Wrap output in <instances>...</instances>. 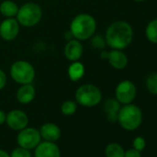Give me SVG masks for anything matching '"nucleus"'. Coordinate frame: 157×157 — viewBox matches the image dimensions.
I'll return each mask as SVG.
<instances>
[{
	"label": "nucleus",
	"instance_id": "1",
	"mask_svg": "<svg viewBox=\"0 0 157 157\" xmlns=\"http://www.w3.org/2000/svg\"><path fill=\"white\" fill-rule=\"evenodd\" d=\"M133 29L131 25L124 21H117L106 29L105 39L106 44L112 49L123 50L127 48L133 40Z\"/></svg>",
	"mask_w": 157,
	"mask_h": 157
},
{
	"label": "nucleus",
	"instance_id": "2",
	"mask_svg": "<svg viewBox=\"0 0 157 157\" xmlns=\"http://www.w3.org/2000/svg\"><path fill=\"white\" fill-rule=\"evenodd\" d=\"M95 19L87 13L77 15L70 23V32L73 37L78 41H85L91 39L96 31Z\"/></svg>",
	"mask_w": 157,
	"mask_h": 157
},
{
	"label": "nucleus",
	"instance_id": "3",
	"mask_svg": "<svg viewBox=\"0 0 157 157\" xmlns=\"http://www.w3.org/2000/svg\"><path fill=\"white\" fill-rule=\"evenodd\" d=\"M142 112L135 105L128 104L120 107L117 115V122L120 127L128 131L137 129L142 123Z\"/></svg>",
	"mask_w": 157,
	"mask_h": 157
},
{
	"label": "nucleus",
	"instance_id": "4",
	"mask_svg": "<svg viewBox=\"0 0 157 157\" xmlns=\"http://www.w3.org/2000/svg\"><path fill=\"white\" fill-rule=\"evenodd\" d=\"M43 16L41 7L33 2H28L19 8L16 15L17 21L20 25L30 28L37 25Z\"/></svg>",
	"mask_w": 157,
	"mask_h": 157
},
{
	"label": "nucleus",
	"instance_id": "5",
	"mask_svg": "<svg viewBox=\"0 0 157 157\" xmlns=\"http://www.w3.org/2000/svg\"><path fill=\"white\" fill-rule=\"evenodd\" d=\"M101 90L93 84H83L80 86L75 94L76 102L85 107H94L102 101Z\"/></svg>",
	"mask_w": 157,
	"mask_h": 157
},
{
	"label": "nucleus",
	"instance_id": "6",
	"mask_svg": "<svg viewBox=\"0 0 157 157\" xmlns=\"http://www.w3.org/2000/svg\"><path fill=\"white\" fill-rule=\"evenodd\" d=\"M10 76L14 82L21 85L32 83L35 78V69L30 62L18 60L10 67Z\"/></svg>",
	"mask_w": 157,
	"mask_h": 157
},
{
	"label": "nucleus",
	"instance_id": "7",
	"mask_svg": "<svg viewBox=\"0 0 157 157\" xmlns=\"http://www.w3.org/2000/svg\"><path fill=\"white\" fill-rule=\"evenodd\" d=\"M41 135L38 129L34 128H25L19 131L17 136L18 144L25 149L32 150L35 149L37 145L41 142Z\"/></svg>",
	"mask_w": 157,
	"mask_h": 157
},
{
	"label": "nucleus",
	"instance_id": "8",
	"mask_svg": "<svg viewBox=\"0 0 157 157\" xmlns=\"http://www.w3.org/2000/svg\"><path fill=\"white\" fill-rule=\"evenodd\" d=\"M116 99L121 104V105H128L131 104L136 95H137V89L135 84L128 81H122L119 82L116 88L115 91Z\"/></svg>",
	"mask_w": 157,
	"mask_h": 157
},
{
	"label": "nucleus",
	"instance_id": "9",
	"mask_svg": "<svg viewBox=\"0 0 157 157\" xmlns=\"http://www.w3.org/2000/svg\"><path fill=\"white\" fill-rule=\"evenodd\" d=\"M20 33V23L15 18H7L0 23V37L5 41H13Z\"/></svg>",
	"mask_w": 157,
	"mask_h": 157
},
{
	"label": "nucleus",
	"instance_id": "10",
	"mask_svg": "<svg viewBox=\"0 0 157 157\" xmlns=\"http://www.w3.org/2000/svg\"><path fill=\"white\" fill-rule=\"evenodd\" d=\"M6 123L11 129L20 131L27 127L29 123V118L25 112L19 109H15L11 110L10 112H9V114H7Z\"/></svg>",
	"mask_w": 157,
	"mask_h": 157
},
{
	"label": "nucleus",
	"instance_id": "11",
	"mask_svg": "<svg viewBox=\"0 0 157 157\" xmlns=\"http://www.w3.org/2000/svg\"><path fill=\"white\" fill-rule=\"evenodd\" d=\"M83 54V47L81 44V41L77 39L69 40L64 48V55L66 58L71 62L78 61L82 56Z\"/></svg>",
	"mask_w": 157,
	"mask_h": 157
},
{
	"label": "nucleus",
	"instance_id": "12",
	"mask_svg": "<svg viewBox=\"0 0 157 157\" xmlns=\"http://www.w3.org/2000/svg\"><path fill=\"white\" fill-rule=\"evenodd\" d=\"M35 157H61L60 150L55 142L46 141L40 142L35 148Z\"/></svg>",
	"mask_w": 157,
	"mask_h": 157
},
{
	"label": "nucleus",
	"instance_id": "13",
	"mask_svg": "<svg viewBox=\"0 0 157 157\" xmlns=\"http://www.w3.org/2000/svg\"><path fill=\"white\" fill-rule=\"evenodd\" d=\"M112 67L115 69H124L128 62L127 55L122 52V50H117V49H112L111 51L108 52L107 54V58H106Z\"/></svg>",
	"mask_w": 157,
	"mask_h": 157
},
{
	"label": "nucleus",
	"instance_id": "14",
	"mask_svg": "<svg viewBox=\"0 0 157 157\" xmlns=\"http://www.w3.org/2000/svg\"><path fill=\"white\" fill-rule=\"evenodd\" d=\"M39 132H40L41 138L44 139L46 141L55 142V141L58 140L60 136H61L60 128L57 125L54 124V123H45V124H44L41 127Z\"/></svg>",
	"mask_w": 157,
	"mask_h": 157
},
{
	"label": "nucleus",
	"instance_id": "15",
	"mask_svg": "<svg viewBox=\"0 0 157 157\" xmlns=\"http://www.w3.org/2000/svg\"><path fill=\"white\" fill-rule=\"evenodd\" d=\"M35 94L36 91L32 83L22 84L17 91L16 98L19 103L22 105H28L33 101V99L35 98Z\"/></svg>",
	"mask_w": 157,
	"mask_h": 157
},
{
	"label": "nucleus",
	"instance_id": "16",
	"mask_svg": "<svg viewBox=\"0 0 157 157\" xmlns=\"http://www.w3.org/2000/svg\"><path fill=\"white\" fill-rule=\"evenodd\" d=\"M121 104L114 98L107 99L104 104V110L106 115V118L108 121L114 123L117 121V115L118 111L121 107Z\"/></svg>",
	"mask_w": 157,
	"mask_h": 157
},
{
	"label": "nucleus",
	"instance_id": "17",
	"mask_svg": "<svg viewBox=\"0 0 157 157\" xmlns=\"http://www.w3.org/2000/svg\"><path fill=\"white\" fill-rule=\"evenodd\" d=\"M85 67L80 61H74L67 68V75L69 80L72 82H78L84 76Z\"/></svg>",
	"mask_w": 157,
	"mask_h": 157
},
{
	"label": "nucleus",
	"instance_id": "18",
	"mask_svg": "<svg viewBox=\"0 0 157 157\" xmlns=\"http://www.w3.org/2000/svg\"><path fill=\"white\" fill-rule=\"evenodd\" d=\"M19 10L18 5L11 0H5L0 4V13L6 18H14Z\"/></svg>",
	"mask_w": 157,
	"mask_h": 157
},
{
	"label": "nucleus",
	"instance_id": "19",
	"mask_svg": "<svg viewBox=\"0 0 157 157\" xmlns=\"http://www.w3.org/2000/svg\"><path fill=\"white\" fill-rule=\"evenodd\" d=\"M105 157H124L125 150L120 144L117 142H112L105 147Z\"/></svg>",
	"mask_w": 157,
	"mask_h": 157
},
{
	"label": "nucleus",
	"instance_id": "20",
	"mask_svg": "<svg viewBox=\"0 0 157 157\" xmlns=\"http://www.w3.org/2000/svg\"><path fill=\"white\" fill-rule=\"evenodd\" d=\"M145 35L149 42L157 44V19L151 21L145 29Z\"/></svg>",
	"mask_w": 157,
	"mask_h": 157
},
{
	"label": "nucleus",
	"instance_id": "21",
	"mask_svg": "<svg viewBox=\"0 0 157 157\" xmlns=\"http://www.w3.org/2000/svg\"><path fill=\"white\" fill-rule=\"evenodd\" d=\"M146 88L151 94L157 95V72L151 73L146 80Z\"/></svg>",
	"mask_w": 157,
	"mask_h": 157
},
{
	"label": "nucleus",
	"instance_id": "22",
	"mask_svg": "<svg viewBox=\"0 0 157 157\" xmlns=\"http://www.w3.org/2000/svg\"><path fill=\"white\" fill-rule=\"evenodd\" d=\"M77 111V103L71 100L65 101L61 105V112L65 116H72Z\"/></svg>",
	"mask_w": 157,
	"mask_h": 157
},
{
	"label": "nucleus",
	"instance_id": "23",
	"mask_svg": "<svg viewBox=\"0 0 157 157\" xmlns=\"http://www.w3.org/2000/svg\"><path fill=\"white\" fill-rule=\"evenodd\" d=\"M91 40V44L93 45V47L96 48V49H104L105 46L106 45L105 43V37H103L102 35H93Z\"/></svg>",
	"mask_w": 157,
	"mask_h": 157
},
{
	"label": "nucleus",
	"instance_id": "24",
	"mask_svg": "<svg viewBox=\"0 0 157 157\" xmlns=\"http://www.w3.org/2000/svg\"><path fill=\"white\" fill-rule=\"evenodd\" d=\"M10 157H32V153L30 150L20 146L12 151Z\"/></svg>",
	"mask_w": 157,
	"mask_h": 157
},
{
	"label": "nucleus",
	"instance_id": "25",
	"mask_svg": "<svg viewBox=\"0 0 157 157\" xmlns=\"http://www.w3.org/2000/svg\"><path fill=\"white\" fill-rule=\"evenodd\" d=\"M132 145H133V148L140 151H142L144 149H145V146H146V140H144V138L140 137V136H138L136 137L133 141H132Z\"/></svg>",
	"mask_w": 157,
	"mask_h": 157
},
{
	"label": "nucleus",
	"instance_id": "26",
	"mask_svg": "<svg viewBox=\"0 0 157 157\" xmlns=\"http://www.w3.org/2000/svg\"><path fill=\"white\" fill-rule=\"evenodd\" d=\"M124 157H141V151L131 148L127 151H125V156Z\"/></svg>",
	"mask_w": 157,
	"mask_h": 157
},
{
	"label": "nucleus",
	"instance_id": "27",
	"mask_svg": "<svg viewBox=\"0 0 157 157\" xmlns=\"http://www.w3.org/2000/svg\"><path fill=\"white\" fill-rule=\"evenodd\" d=\"M7 82H8V78L6 73L0 68V91L5 88V86L7 85Z\"/></svg>",
	"mask_w": 157,
	"mask_h": 157
},
{
	"label": "nucleus",
	"instance_id": "28",
	"mask_svg": "<svg viewBox=\"0 0 157 157\" xmlns=\"http://www.w3.org/2000/svg\"><path fill=\"white\" fill-rule=\"evenodd\" d=\"M6 119H7V114L3 110H0V125H3L6 122Z\"/></svg>",
	"mask_w": 157,
	"mask_h": 157
},
{
	"label": "nucleus",
	"instance_id": "29",
	"mask_svg": "<svg viewBox=\"0 0 157 157\" xmlns=\"http://www.w3.org/2000/svg\"><path fill=\"white\" fill-rule=\"evenodd\" d=\"M0 157H10V155L6 151L0 149Z\"/></svg>",
	"mask_w": 157,
	"mask_h": 157
},
{
	"label": "nucleus",
	"instance_id": "30",
	"mask_svg": "<svg viewBox=\"0 0 157 157\" xmlns=\"http://www.w3.org/2000/svg\"><path fill=\"white\" fill-rule=\"evenodd\" d=\"M134 1H136V2H143V1H145V0H134Z\"/></svg>",
	"mask_w": 157,
	"mask_h": 157
},
{
	"label": "nucleus",
	"instance_id": "31",
	"mask_svg": "<svg viewBox=\"0 0 157 157\" xmlns=\"http://www.w3.org/2000/svg\"><path fill=\"white\" fill-rule=\"evenodd\" d=\"M156 105H157V101H156Z\"/></svg>",
	"mask_w": 157,
	"mask_h": 157
}]
</instances>
